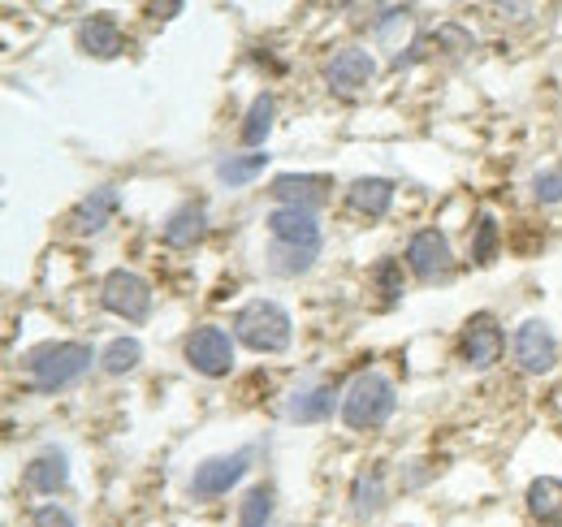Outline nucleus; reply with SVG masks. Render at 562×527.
I'll use <instances>...</instances> for the list:
<instances>
[{
    "label": "nucleus",
    "mask_w": 562,
    "mask_h": 527,
    "mask_svg": "<svg viewBox=\"0 0 562 527\" xmlns=\"http://www.w3.org/2000/svg\"><path fill=\"white\" fill-rule=\"evenodd\" d=\"M91 363H100V359L91 355L87 341H44V346H35L22 359L26 381H31L35 394H61V390H70V385H78L91 372Z\"/></svg>",
    "instance_id": "1"
},
{
    "label": "nucleus",
    "mask_w": 562,
    "mask_h": 527,
    "mask_svg": "<svg viewBox=\"0 0 562 527\" xmlns=\"http://www.w3.org/2000/svg\"><path fill=\"white\" fill-rule=\"evenodd\" d=\"M398 411V390H394V381L385 377V372H376V368H368V372H359L351 385L342 390V424L351 428V433H376V428H385L390 424V415Z\"/></svg>",
    "instance_id": "2"
},
{
    "label": "nucleus",
    "mask_w": 562,
    "mask_h": 527,
    "mask_svg": "<svg viewBox=\"0 0 562 527\" xmlns=\"http://www.w3.org/2000/svg\"><path fill=\"white\" fill-rule=\"evenodd\" d=\"M229 333H234L238 346H247L256 355H281L294 341V321H290V312L281 303H273V299H251V303H243L234 312Z\"/></svg>",
    "instance_id": "3"
},
{
    "label": "nucleus",
    "mask_w": 562,
    "mask_h": 527,
    "mask_svg": "<svg viewBox=\"0 0 562 527\" xmlns=\"http://www.w3.org/2000/svg\"><path fill=\"white\" fill-rule=\"evenodd\" d=\"M100 303L109 316H117L126 325H143L151 316L156 294H151V281L135 268H109L100 281Z\"/></svg>",
    "instance_id": "4"
},
{
    "label": "nucleus",
    "mask_w": 562,
    "mask_h": 527,
    "mask_svg": "<svg viewBox=\"0 0 562 527\" xmlns=\"http://www.w3.org/2000/svg\"><path fill=\"white\" fill-rule=\"evenodd\" d=\"M182 359L191 372L209 377V381H221L234 372V359H238V341L234 333L221 329V325H200L182 337Z\"/></svg>",
    "instance_id": "5"
},
{
    "label": "nucleus",
    "mask_w": 562,
    "mask_h": 527,
    "mask_svg": "<svg viewBox=\"0 0 562 527\" xmlns=\"http://www.w3.org/2000/svg\"><path fill=\"white\" fill-rule=\"evenodd\" d=\"M506 355V329L493 312H472L459 329V363L472 372H490Z\"/></svg>",
    "instance_id": "6"
},
{
    "label": "nucleus",
    "mask_w": 562,
    "mask_h": 527,
    "mask_svg": "<svg viewBox=\"0 0 562 527\" xmlns=\"http://www.w3.org/2000/svg\"><path fill=\"white\" fill-rule=\"evenodd\" d=\"M510 355H515V363H519L524 377H550L559 368V355H562L559 333L550 329L546 321L528 316L524 325H515V333H510Z\"/></svg>",
    "instance_id": "7"
},
{
    "label": "nucleus",
    "mask_w": 562,
    "mask_h": 527,
    "mask_svg": "<svg viewBox=\"0 0 562 527\" xmlns=\"http://www.w3.org/2000/svg\"><path fill=\"white\" fill-rule=\"evenodd\" d=\"M247 467H251V450L212 455V459H204L200 467H195V471H191V480H187V493H191L195 502H216V497H225L229 489H238V484H243Z\"/></svg>",
    "instance_id": "8"
},
{
    "label": "nucleus",
    "mask_w": 562,
    "mask_h": 527,
    "mask_svg": "<svg viewBox=\"0 0 562 527\" xmlns=\"http://www.w3.org/2000/svg\"><path fill=\"white\" fill-rule=\"evenodd\" d=\"M407 272L416 277V281H446L450 272H454V251H450V238L441 234V229H416L412 238H407Z\"/></svg>",
    "instance_id": "9"
},
{
    "label": "nucleus",
    "mask_w": 562,
    "mask_h": 527,
    "mask_svg": "<svg viewBox=\"0 0 562 527\" xmlns=\"http://www.w3.org/2000/svg\"><path fill=\"white\" fill-rule=\"evenodd\" d=\"M74 44L82 57H95V61H117L131 53V35L122 31V22L113 13H87L74 31Z\"/></svg>",
    "instance_id": "10"
},
{
    "label": "nucleus",
    "mask_w": 562,
    "mask_h": 527,
    "mask_svg": "<svg viewBox=\"0 0 562 527\" xmlns=\"http://www.w3.org/2000/svg\"><path fill=\"white\" fill-rule=\"evenodd\" d=\"M334 191H338V182L329 173H278L269 182V195L278 199V208H303V212L325 208Z\"/></svg>",
    "instance_id": "11"
},
{
    "label": "nucleus",
    "mask_w": 562,
    "mask_h": 527,
    "mask_svg": "<svg viewBox=\"0 0 562 527\" xmlns=\"http://www.w3.org/2000/svg\"><path fill=\"white\" fill-rule=\"evenodd\" d=\"M265 229H269V243H281V247H303V251L325 247L316 212H303V208H273L265 216Z\"/></svg>",
    "instance_id": "12"
},
{
    "label": "nucleus",
    "mask_w": 562,
    "mask_h": 527,
    "mask_svg": "<svg viewBox=\"0 0 562 527\" xmlns=\"http://www.w3.org/2000/svg\"><path fill=\"white\" fill-rule=\"evenodd\" d=\"M22 489L35 497H57L70 489V455L61 446H44L35 459L22 467Z\"/></svg>",
    "instance_id": "13"
},
{
    "label": "nucleus",
    "mask_w": 562,
    "mask_h": 527,
    "mask_svg": "<svg viewBox=\"0 0 562 527\" xmlns=\"http://www.w3.org/2000/svg\"><path fill=\"white\" fill-rule=\"evenodd\" d=\"M376 78V57L368 53V48H338L329 61H325V82H329V91H338V96H355V91H363L368 82Z\"/></svg>",
    "instance_id": "14"
},
{
    "label": "nucleus",
    "mask_w": 562,
    "mask_h": 527,
    "mask_svg": "<svg viewBox=\"0 0 562 527\" xmlns=\"http://www.w3.org/2000/svg\"><path fill=\"white\" fill-rule=\"evenodd\" d=\"M204 234H209V203H200V199L178 203L160 225V243L169 251H191L204 243Z\"/></svg>",
    "instance_id": "15"
},
{
    "label": "nucleus",
    "mask_w": 562,
    "mask_h": 527,
    "mask_svg": "<svg viewBox=\"0 0 562 527\" xmlns=\"http://www.w3.org/2000/svg\"><path fill=\"white\" fill-rule=\"evenodd\" d=\"M334 411H342V394L329 381H307L285 397L290 424H325V419H334Z\"/></svg>",
    "instance_id": "16"
},
{
    "label": "nucleus",
    "mask_w": 562,
    "mask_h": 527,
    "mask_svg": "<svg viewBox=\"0 0 562 527\" xmlns=\"http://www.w3.org/2000/svg\"><path fill=\"white\" fill-rule=\"evenodd\" d=\"M117 208H122V195H117V187H95L91 195H82L78 203H74L70 229L78 234V238H95V234H104V229L113 225Z\"/></svg>",
    "instance_id": "17"
},
{
    "label": "nucleus",
    "mask_w": 562,
    "mask_h": 527,
    "mask_svg": "<svg viewBox=\"0 0 562 527\" xmlns=\"http://www.w3.org/2000/svg\"><path fill=\"white\" fill-rule=\"evenodd\" d=\"M390 506V480L385 467H363L351 480V511L359 524H372L381 511Z\"/></svg>",
    "instance_id": "18"
},
{
    "label": "nucleus",
    "mask_w": 562,
    "mask_h": 527,
    "mask_svg": "<svg viewBox=\"0 0 562 527\" xmlns=\"http://www.w3.org/2000/svg\"><path fill=\"white\" fill-rule=\"evenodd\" d=\"M394 195H398V187L390 182V178H355L351 187H347V203H351L359 216H368V221H381V216H390V208H394Z\"/></svg>",
    "instance_id": "19"
},
{
    "label": "nucleus",
    "mask_w": 562,
    "mask_h": 527,
    "mask_svg": "<svg viewBox=\"0 0 562 527\" xmlns=\"http://www.w3.org/2000/svg\"><path fill=\"white\" fill-rule=\"evenodd\" d=\"M524 506H528L532 524L562 527V480L559 475H537V480H528Z\"/></svg>",
    "instance_id": "20"
},
{
    "label": "nucleus",
    "mask_w": 562,
    "mask_h": 527,
    "mask_svg": "<svg viewBox=\"0 0 562 527\" xmlns=\"http://www.w3.org/2000/svg\"><path fill=\"white\" fill-rule=\"evenodd\" d=\"M412 9L407 4H390V9H381L376 18H372V35H376V44L385 48V53H394V57H403L412 44H407V35H412Z\"/></svg>",
    "instance_id": "21"
},
{
    "label": "nucleus",
    "mask_w": 562,
    "mask_h": 527,
    "mask_svg": "<svg viewBox=\"0 0 562 527\" xmlns=\"http://www.w3.org/2000/svg\"><path fill=\"white\" fill-rule=\"evenodd\" d=\"M273 117H278V96H273V91H260V96L251 100L247 117H243V131H238L247 152H265V143H269V134H273Z\"/></svg>",
    "instance_id": "22"
},
{
    "label": "nucleus",
    "mask_w": 562,
    "mask_h": 527,
    "mask_svg": "<svg viewBox=\"0 0 562 527\" xmlns=\"http://www.w3.org/2000/svg\"><path fill=\"white\" fill-rule=\"evenodd\" d=\"M269 152H238V156H221L216 160V182L221 187H247L269 169Z\"/></svg>",
    "instance_id": "23"
},
{
    "label": "nucleus",
    "mask_w": 562,
    "mask_h": 527,
    "mask_svg": "<svg viewBox=\"0 0 562 527\" xmlns=\"http://www.w3.org/2000/svg\"><path fill=\"white\" fill-rule=\"evenodd\" d=\"M278 515V489L273 484H256L247 489V497L238 502V524L234 527H269Z\"/></svg>",
    "instance_id": "24"
},
{
    "label": "nucleus",
    "mask_w": 562,
    "mask_h": 527,
    "mask_svg": "<svg viewBox=\"0 0 562 527\" xmlns=\"http://www.w3.org/2000/svg\"><path fill=\"white\" fill-rule=\"evenodd\" d=\"M139 363H143L139 337H113V341L100 350V372H104V377H131Z\"/></svg>",
    "instance_id": "25"
},
{
    "label": "nucleus",
    "mask_w": 562,
    "mask_h": 527,
    "mask_svg": "<svg viewBox=\"0 0 562 527\" xmlns=\"http://www.w3.org/2000/svg\"><path fill=\"white\" fill-rule=\"evenodd\" d=\"M502 251V229H497V216L493 212H481L476 225H472V264L476 268H490Z\"/></svg>",
    "instance_id": "26"
},
{
    "label": "nucleus",
    "mask_w": 562,
    "mask_h": 527,
    "mask_svg": "<svg viewBox=\"0 0 562 527\" xmlns=\"http://www.w3.org/2000/svg\"><path fill=\"white\" fill-rule=\"evenodd\" d=\"M372 290L385 299V303H398L403 290H407V272H403V260L385 256V260L372 264Z\"/></svg>",
    "instance_id": "27"
},
{
    "label": "nucleus",
    "mask_w": 562,
    "mask_h": 527,
    "mask_svg": "<svg viewBox=\"0 0 562 527\" xmlns=\"http://www.w3.org/2000/svg\"><path fill=\"white\" fill-rule=\"evenodd\" d=\"M432 44H437L441 53H450V57H463V53L476 48V35H472L463 22H441V26L432 31Z\"/></svg>",
    "instance_id": "28"
},
{
    "label": "nucleus",
    "mask_w": 562,
    "mask_h": 527,
    "mask_svg": "<svg viewBox=\"0 0 562 527\" xmlns=\"http://www.w3.org/2000/svg\"><path fill=\"white\" fill-rule=\"evenodd\" d=\"M532 199L541 208H559L562 203V169H541L532 173Z\"/></svg>",
    "instance_id": "29"
},
{
    "label": "nucleus",
    "mask_w": 562,
    "mask_h": 527,
    "mask_svg": "<svg viewBox=\"0 0 562 527\" xmlns=\"http://www.w3.org/2000/svg\"><path fill=\"white\" fill-rule=\"evenodd\" d=\"M31 527H78V524H74V515L61 502H44V506H35Z\"/></svg>",
    "instance_id": "30"
},
{
    "label": "nucleus",
    "mask_w": 562,
    "mask_h": 527,
    "mask_svg": "<svg viewBox=\"0 0 562 527\" xmlns=\"http://www.w3.org/2000/svg\"><path fill=\"white\" fill-rule=\"evenodd\" d=\"M151 13H165V18H173V13H182V4H151Z\"/></svg>",
    "instance_id": "31"
},
{
    "label": "nucleus",
    "mask_w": 562,
    "mask_h": 527,
    "mask_svg": "<svg viewBox=\"0 0 562 527\" xmlns=\"http://www.w3.org/2000/svg\"><path fill=\"white\" fill-rule=\"evenodd\" d=\"M554 411H559V415H562V385H559V390H554Z\"/></svg>",
    "instance_id": "32"
}]
</instances>
